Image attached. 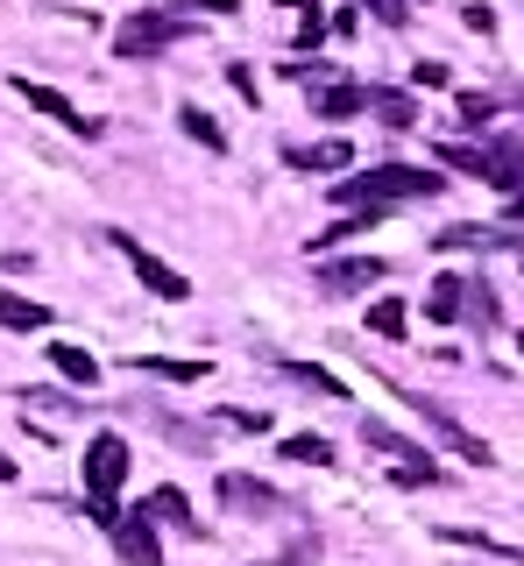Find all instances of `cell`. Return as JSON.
Listing matches in <instances>:
<instances>
[{
    "instance_id": "cell-1",
    "label": "cell",
    "mask_w": 524,
    "mask_h": 566,
    "mask_svg": "<svg viewBox=\"0 0 524 566\" xmlns=\"http://www.w3.org/2000/svg\"><path fill=\"white\" fill-rule=\"evenodd\" d=\"M447 177L440 170H411V164H382L369 177H334V206H411V199H440Z\"/></svg>"
},
{
    "instance_id": "cell-2",
    "label": "cell",
    "mask_w": 524,
    "mask_h": 566,
    "mask_svg": "<svg viewBox=\"0 0 524 566\" xmlns=\"http://www.w3.org/2000/svg\"><path fill=\"white\" fill-rule=\"evenodd\" d=\"M120 482H128V439L120 432H99L93 447H85V517L93 524H120V510H114V495Z\"/></svg>"
},
{
    "instance_id": "cell-3",
    "label": "cell",
    "mask_w": 524,
    "mask_h": 566,
    "mask_svg": "<svg viewBox=\"0 0 524 566\" xmlns=\"http://www.w3.org/2000/svg\"><path fill=\"white\" fill-rule=\"evenodd\" d=\"M185 35H191V22H185L178 8H143V14H128V22L114 29V50L128 64H143V57H164V50L185 43Z\"/></svg>"
},
{
    "instance_id": "cell-4",
    "label": "cell",
    "mask_w": 524,
    "mask_h": 566,
    "mask_svg": "<svg viewBox=\"0 0 524 566\" xmlns=\"http://www.w3.org/2000/svg\"><path fill=\"white\" fill-rule=\"evenodd\" d=\"M107 241L120 248V255H128V270L143 276V291H156L164 305H185V297H191V276H185V270H170L164 255H149V248L135 241V234H107Z\"/></svg>"
},
{
    "instance_id": "cell-5",
    "label": "cell",
    "mask_w": 524,
    "mask_h": 566,
    "mask_svg": "<svg viewBox=\"0 0 524 566\" xmlns=\"http://www.w3.org/2000/svg\"><path fill=\"white\" fill-rule=\"evenodd\" d=\"M14 93H22L29 106H36V114H50V120H57V128H72L78 142H93V135H99V120H85L78 106H72V99L57 93V85H36V78H14Z\"/></svg>"
},
{
    "instance_id": "cell-6",
    "label": "cell",
    "mask_w": 524,
    "mask_h": 566,
    "mask_svg": "<svg viewBox=\"0 0 524 566\" xmlns=\"http://www.w3.org/2000/svg\"><path fill=\"white\" fill-rule=\"evenodd\" d=\"M114 553L128 566H164V545H156V517H149V510H128V517L114 524Z\"/></svg>"
},
{
    "instance_id": "cell-7",
    "label": "cell",
    "mask_w": 524,
    "mask_h": 566,
    "mask_svg": "<svg viewBox=\"0 0 524 566\" xmlns=\"http://www.w3.org/2000/svg\"><path fill=\"white\" fill-rule=\"evenodd\" d=\"M220 503L227 510H255V517H291V503L255 474H220Z\"/></svg>"
},
{
    "instance_id": "cell-8",
    "label": "cell",
    "mask_w": 524,
    "mask_h": 566,
    "mask_svg": "<svg viewBox=\"0 0 524 566\" xmlns=\"http://www.w3.org/2000/svg\"><path fill=\"white\" fill-rule=\"evenodd\" d=\"M418 418H426V424H432V432H440V439H447V447H453V453H461V460H468V468H489V460H496V453H489V447H482V439H475V432H468V424H453V418L440 411V403H426V397H418Z\"/></svg>"
},
{
    "instance_id": "cell-9",
    "label": "cell",
    "mask_w": 524,
    "mask_h": 566,
    "mask_svg": "<svg viewBox=\"0 0 524 566\" xmlns=\"http://www.w3.org/2000/svg\"><path fill=\"white\" fill-rule=\"evenodd\" d=\"M361 106H376V93H369V85H355V78L319 85V93H312V114H319V120H347V114H361Z\"/></svg>"
},
{
    "instance_id": "cell-10",
    "label": "cell",
    "mask_w": 524,
    "mask_h": 566,
    "mask_svg": "<svg viewBox=\"0 0 524 566\" xmlns=\"http://www.w3.org/2000/svg\"><path fill=\"white\" fill-rule=\"evenodd\" d=\"M284 164L291 170H347L355 164V142H291Z\"/></svg>"
},
{
    "instance_id": "cell-11",
    "label": "cell",
    "mask_w": 524,
    "mask_h": 566,
    "mask_svg": "<svg viewBox=\"0 0 524 566\" xmlns=\"http://www.w3.org/2000/svg\"><path fill=\"white\" fill-rule=\"evenodd\" d=\"M432 248H511L524 262V234H496V227H447V234H432Z\"/></svg>"
},
{
    "instance_id": "cell-12",
    "label": "cell",
    "mask_w": 524,
    "mask_h": 566,
    "mask_svg": "<svg viewBox=\"0 0 524 566\" xmlns=\"http://www.w3.org/2000/svg\"><path fill=\"white\" fill-rule=\"evenodd\" d=\"M382 262L376 255H347V262H319V283L326 291H361V283H376Z\"/></svg>"
},
{
    "instance_id": "cell-13",
    "label": "cell",
    "mask_w": 524,
    "mask_h": 566,
    "mask_svg": "<svg viewBox=\"0 0 524 566\" xmlns=\"http://www.w3.org/2000/svg\"><path fill=\"white\" fill-rule=\"evenodd\" d=\"M143 510H149L156 524H185L191 538H199V517H191V495H185V489H170V482H164V489H149V503H143Z\"/></svg>"
},
{
    "instance_id": "cell-14",
    "label": "cell",
    "mask_w": 524,
    "mask_h": 566,
    "mask_svg": "<svg viewBox=\"0 0 524 566\" xmlns=\"http://www.w3.org/2000/svg\"><path fill=\"white\" fill-rule=\"evenodd\" d=\"M468 312V276H440L426 297V318H440V326H453V318Z\"/></svg>"
},
{
    "instance_id": "cell-15",
    "label": "cell",
    "mask_w": 524,
    "mask_h": 566,
    "mask_svg": "<svg viewBox=\"0 0 524 566\" xmlns=\"http://www.w3.org/2000/svg\"><path fill=\"white\" fill-rule=\"evenodd\" d=\"M276 376H291L298 389H319V397L347 403V382H340V376H326V368H312V361H276Z\"/></svg>"
},
{
    "instance_id": "cell-16",
    "label": "cell",
    "mask_w": 524,
    "mask_h": 566,
    "mask_svg": "<svg viewBox=\"0 0 524 566\" xmlns=\"http://www.w3.org/2000/svg\"><path fill=\"white\" fill-rule=\"evenodd\" d=\"M0 326H14V333H36V326H50V312L36 305V297H14V291H0Z\"/></svg>"
},
{
    "instance_id": "cell-17",
    "label": "cell",
    "mask_w": 524,
    "mask_h": 566,
    "mask_svg": "<svg viewBox=\"0 0 524 566\" xmlns=\"http://www.w3.org/2000/svg\"><path fill=\"white\" fill-rule=\"evenodd\" d=\"M135 368L143 376H164V382H199L206 361H170V354H135Z\"/></svg>"
},
{
    "instance_id": "cell-18",
    "label": "cell",
    "mask_w": 524,
    "mask_h": 566,
    "mask_svg": "<svg viewBox=\"0 0 524 566\" xmlns=\"http://www.w3.org/2000/svg\"><path fill=\"white\" fill-rule=\"evenodd\" d=\"M284 460H305V468H334V439H319V432H291V439H284Z\"/></svg>"
},
{
    "instance_id": "cell-19",
    "label": "cell",
    "mask_w": 524,
    "mask_h": 566,
    "mask_svg": "<svg viewBox=\"0 0 524 566\" xmlns=\"http://www.w3.org/2000/svg\"><path fill=\"white\" fill-rule=\"evenodd\" d=\"M50 361H57V376L64 382H99V361H93V354H85V347H50Z\"/></svg>"
},
{
    "instance_id": "cell-20",
    "label": "cell",
    "mask_w": 524,
    "mask_h": 566,
    "mask_svg": "<svg viewBox=\"0 0 524 566\" xmlns=\"http://www.w3.org/2000/svg\"><path fill=\"white\" fill-rule=\"evenodd\" d=\"M178 120H185V135H191V142H199V149H213V156L227 149V135H220V120H213V114H199V106H185V114H178Z\"/></svg>"
},
{
    "instance_id": "cell-21",
    "label": "cell",
    "mask_w": 524,
    "mask_h": 566,
    "mask_svg": "<svg viewBox=\"0 0 524 566\" xmlns=\"http://www.w3.org/2000/svg\"><path fill=\"white\" fill-rule=\"evenodd\" d=\"M361 439H369V447H382V453H397V460H418V447H411L405 432H390L382 418H361Z\"/></svg>"
},
{
    "instance_id": "cell-22",
    "label": "cell",
    "mask_w": 524,
    "mask_h": 566,
    "mask_svg": "<svg viewBox=\"0 0 524 566\" xmlns=\"http://www.w3.org/2000/svg\"><path fill=\"white\" fill-rule=\"evenodd\" d=\"M369 333H382V340H405V305H397V297H376V305H369Z\"/></svg>"
},
{
    "instance_id": "cell-23",
    "label": "cell",
    "mask_w": 524,
    "mask_h": 566,
    "mask_svg": "<svg viewBox=\"0 0 524 566\" xmlns=\"http://www.w3.org/2000/svg\"><path fill=\"white\" fill-rule=\"evenodd\" d=\"M276 8H298V50H312L326 35V14H319V0H276Z\"/></svg>"
},
{
    "instance_id": "cell-24",
    "label": "cell",
    "mask_w": 524,
    "mask_h": 566,
    "mask_svg": "<svg viewBox=\"0 0 524 566\" xmlns=\"http://www.w3.org/2000/svg\"><path fill=\"white\" fill-rule=\"evenodd\" d=\"M453 114H461V128L475 135V128H489V120H496V99H489V93H461V99H453Z\"/></svg>"
},
{
    "instance_id": "cell-25",
    "label": "cell",
    "mask_w": 524,
    "mask_h": 566,
    "mask_svg": "<svg viewBox=\"0 0 524 566\" xmlns=\"http://www.w3.org/2000/svg\"><path fill=\"white\" fill-rule=\"evenodd\" d=\"M376 114H382V128H411L418 106H411L405 93H376Z\"/></svg>"
},
{
    "instance_id": "cell-26",
    "label": "cell",
    "mask_w": 524,
    "mask_h": 566,
    "mask_svg": "<svg viewBox=\"0 0 524 566\" xmlns=\"http://www.w3.org/2000/svg\"><path fill=\"white\" fill-rule=\"evenodd\" d=\"M468 318H475V326H496V297H489V283H468Z\"/></svg>"
},
{
    "instance_id": "cell-27",
    "label": "cell",
    "mask_w": 524,
    "mask_h": 566,
    "mask_svg": "<svg viewBox=\"0 0 524 566\" xmlns=\"http://www.w3.org/2000/svg\"><path fill=\"white\" fill-rule=\"evenodd\" d=\"M164 8H199V14H234L241 0H164Z\"/></svg>"
},
{
    "instance_id": "cell-28",
    "label": "cell",
    "mask_w": 524,
    "mask_h": 566,
    "mask_svg": "<svg viewBox=\"0 0 524 566\" xmlns=\"http://www.w3.org/2000/svg\"><path fill=\"white\" fill-rule=\"evenodd\" d=\"M361 8H376L382 22H405V14H411V0H361Z\"/></svg>"
},
{
    "instance_id": "cell-29",
    "label": "cell",
    "mask_w": 524,
    "mask_h": 566,
    "mask_svg": "<svg viewBox=\"0 0 524 566\" xmlns=\"http://www.w3.org/2000/svg\"><path fill=\"white\" fill-rule=\"evenodd\" d=\"M227 85H234L241 99H255V78H249V64H227Z\"/></svg>"
},
{
    "instance_id": "cell-30",
    "label": "cell",
    "mask_w": 524,
    "mask_h": 566,
    "mask_svg": "<svg viewBox=\"0 0 524 566\" xmlns=\"http://www.w3.org/2000/svg\"><path fill=\"white\" fill-rule=\"evenodd\" d=\"M511 220H524V191H511Z\"/></svg>"
},
{
    "instance_id": "cell-31",
    "label": "cell",
    "mask_w": 524,
    "mask_h": 566,
    "mask_svg": "<svg viewBox=\"0 0 524 566\" xmlns=\"http://www.w3.org/2000/svg\"><path fill=\"white\" fill-rule=\"evenodd\" d=\"M0 482H14V460L8 453H0Z\"/></svg>"
}]
</instances>
